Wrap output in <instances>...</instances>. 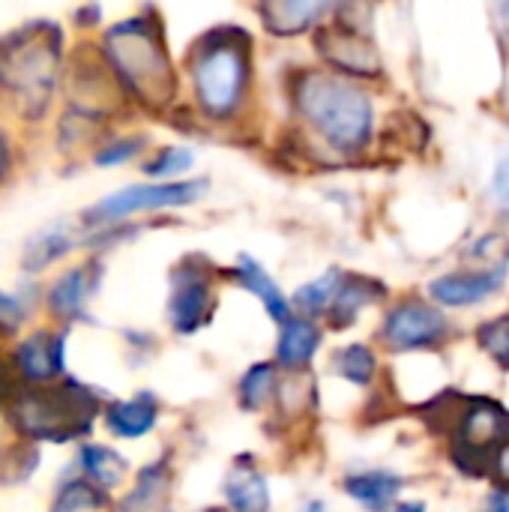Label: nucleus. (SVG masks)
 I'll return each instance as SVG.
<instances>
[{
  "label": "nucleus",
  "instance_id": "nucleus-10",
  "mask_svg": "<svg viewBox=\"0 0 509 512\" xmlns=\"http://www.w3.org/2000/svg\"><path fill=\"white\" fill-rule=\"evenodd\" d=\"M207 309H210V291H207V282L198 279V276H189V279H180L177 282V291H174V300H171V318H174V327L180 333H192L201 327V321L207 318Z\"/></svg>",
  "mask_w": 509,
  "mask_h": 512
},
{
  "label": "nucleus",
  "instance_id": "nucleus-25",
  "mask_svg": "<svg viewBox=\"0 0 509 512\" xmlns=\"http://www.w3.org/2000/svg\"><path fill=\"white\" fill-rule=\"evenodd\" d=\"M486 512H509V489H501L489 498L486 504Z\"/></svg>",
  "mask_w": 509,
  "mask_h": 512
},
{
  "label": "nucleus",
  "instance_id": "nucleus-18",
  "mask_svg": "<svg viewBox=\"0 0 509 512\" xmlns=\"http://www.w3.org/2000/svg\"><path fill=\"white\" fill-rule=\"evenodd\" d=\"M273 390H276V372H273V366L270 363L252 366L243 375V381H240V408H246V411L264 408L270 402Z\"/></svg>",
  "mask_w": 509,
  "mask_h": 512
},
{
  "label": "nucleus",
  "instance_id": "nucleus-7",
  "mask_svg": "<svg viewBox=\"0 0 509 512\" xmlns=\"http://www.w3.org/2000/svg\"><path fill=\"white\" fill-rule=\"evenodd\" d=\"M507 279V267L486 270V273H462V276H444L432 282V297L444 306H474L495 294Z\"/></svg>",
  "mask_w": 509,
  "mask_h": 512
},
{
  "label": "nucleus",
  "instance_id": "nucleus-22",
  "mask_svg": "<svg viewBox=\"0 0 509 512\" xmlns=\"http://www.w3.org/2000/svg\"><path fill=\"white\" fill-rule=\"evenodd\" d=\"M102 504V498H99V492H93L87 483H69L63 492H60V498H57V507L54 512H81V510H93V507H99Z\"/></svg>",
  "mask_w": 509,
  "mask_h": 512
},
{
  "label": "nucleus",
  "instance_id": "nucleus-12",
  "mask_svg": "<svg viewBox=\"0 0 509 512\" xmlns=\"http://www.w3.org/2000/svg\"><path fill=\"white\" fill-rule=\"evenodd\" d=\"M156 426V402L144 393L132 402H114L108 408V429L120 438H141Z\"/></svg>",
  "mask_w": 509,
  "mask_h": 512
},
{
  "label": "nucleus",
  "instance_id": "nucleus-16",
  "mask_svg": "<svg viewBox=\"0 0 509 512\" xmlns=\"http://www.w3.org/2000/svg\"><path fill=\"white\" fill-rule=\"evenodd\" d=\"M324 6L327 0H264V15H270L273 27L279 30H297L306 27V21Z\"/></svg>",
  "mask_w": 509,
  "mask_h": 512
},
{
  "label": "nucleus",
  "instance_id": "nucleus-2",
  "mask_svg": "<svg viewBox=\"0 0 509 512\" xmlns=\"http://www.w3.org/2000/svg\"><path fill=\"white\" fill-rule=\"evenodd\" d=\"M315 90L318 93L306 96L309 111L336 144L354 147L360 138H366L369 108H366V99H360V93L336 87L330 81H318Z\"/></svg>",
  "mask_w": 509,
  "mask_h": 512
},
{
  "label": "nucleus",
  "instance_id": "nucleus-29",
  "mask_svg": "<svg viewBox=\"0 0 509 512\" xmlns=\"http://www.w3.org/2000/svg\"><path fill=\"white\" fill-rule=\"evenodd\" d=\"M207 512H228V510H207Z\"/></svg>",
  "mask_w": 509,
  "mask_h": 512
},
{
  "label": "nucleus",
  "instance_id": "nucleus-28",
  "mask_svg": "<svg viewBox=\"0 0 509 512\" xmlns=\"http://www.w3.org/2000/svg\"><path fill=\"white\" fill-rule=\"evenodd\" d=\"M303 512H327V510H324V504L312 501V504H306V510H303Z\"/></svg>",
  "mask_w": 509,
  "mask_h": 512
},
{
  "label": "nucleus",
  "instance_id": "nucleus-6",
  "mask_svg": "<svg viewBox=\"0 0 509 512\" xmlns=\"http://www.w3.org/2000/svg\"><path fill=\"white\" fill-rule=\"evenodd\" d=\"M198 195V186L192 183H183V186H153V189H126L108 201H102L90 219H120L132 210H141V207H165V204H183V201H192Z\"/></svg>",
  "mask_w": 509,
  "mask_h": 512
},
{
  "label": "nucleus",
  "instance_id": "nucleus-11",
  "mask_svg": "<svg viewBox=\"0 0 509 512\" xmlns=\"http://www.w3.org/2000/svg\"><path fill=\"white\" fill-rule=\"evenodd\" d=\"M225 498L231 512H270L267 480L255 468H234L225 480Z\"/></svg>",
  "mask_w": 509,
  "mask_h": 512
},
{
  "label": "nucleus",
  "instance_id": "nucleus-8",
  "mask_svg": "<svg viewBox=\"0 0 509 512\" xmlns=\"http://www.w3.org/2000/svg\"><path fill=\"white\" fill-rule=\"evenodd\" d=\"M402 477L393 471H360L345 477V492L366 510L384 512L402 492Z\"/></svg>",
  "mask_w": 509,
  "mask_h": 512
},
{
  "label": "nucleus",
  "instance_id": "nucleus-9",
  "mask_svg": "<svg viewBox=\"0 0 509 512\" xmlns=\"http://www.w3.org/2000/svg\"><path fill=\"white\" fill-rule=\"evenodd\" d=\"M321 345V333L312 321L306 318H288L279 336V348H276V360L285 369H303L312 363L315 351Z\"/></svg>",
  "mask_w": 509,
  "mask_h": 512
},
{
  "label": "nucleus",
  "instance_id": "nucleus-1",
  "mask_svg": "<svg viewBox=\"0 0 509 512\" xmlns=\"http://www.w3.org/2000/svg\"><path fill=\"white\" fill-rule=\"evenodd\" d=\"M96 411L99 405L87 390L60 387V390L24 396L18 405V423L36 438L66 441V438L87 432Z\"/></svg>",
  "mask_w": 509,
  "mask_h": 512
},
{
  "label": "nucleus",
  "instance_id": "nucleus-19",
  "mask_svg": "<svg viewBox=\"0 0 509 512\" xmlns=\"http://www.w3.org/2000/svg\"><path fill=\"white\" fill-rule=\"evenodd\" d=\"M336 369H339V375L345 381H351L357 387H366L375 378L378 360L366 345H348L342 354H336Z\"/></svg>",
  "mask_w": 509,
  "mask_h": 512
},
{
  "label": "nucleus",
  "instance_id": "nucleus-20",
  "mask_svg": "<svg viewBox=\"0 0 509 512\" xmlns=\"http://www.w3.org/2000/svg\"><path fill=\"white\" fill-rule=\"evenodd\" d=\"M339 285H342V273H327V276H321L318 282H309L306 288H300L297 297H294V303H297L306 315H318V312H324L327 306H333Z\"/></svg>",
  "mask_w": 509,
  "mask_h": 512
},
{
  "label": "nucleus",
  "instance_id": "nucleus-27",
  "mask_svg": "<svg viewBox=\"0 0 509 512\" xmlns=\"http://www.w3.org/2000/svg\"><path fill=\"white\" fill-rule=\"evenodd\" d=\"M390 512H426V504H420V501H411V504H399V507H393Z\"/></svg>",
  "mask_w": 509,
  "mask_h": 512
},
{
  "label": "nucleus",
  "instance_id": "nucleus-26",
  "mask_svg": "<svg viewBox=\"0 0 509 512\" xmlns=\"http://www.w3.org/2000/svg\"><path fill=\"white\" fill-rule=\"evenodd\" d=\"M495 189H498V198H501V204L509 210V162L501 168V174H498V183H495Z\"/></svg>",
  "mask_w": 509,
  "mask_h": 512
},
{
  "label": "nucleus",
  "instance_id": "nucleus-3",
  "mask_svg": "<svg viewBox=\"0 0 509 512\" xmlns=\"http://www.w3.org/2000/svg\"><path fill=\"white\" fill-rule=\"evenodd\" d=\"M509 432V414L489 399H477L468 402L459 423H456V441H459V462H480L486 459V453L498 450L501 441L507 438Z\"/></svg>",
  "mask_w": 509,
  "mask_h": 512
},
{
  "label": "nucleus",
  "instance_id": "nucleus-24",
  "mask_svg": "<svg viewBox=\"0 0 509 512\" xmlns=\"http://www.w3.org/2000/svg\"><path fill=\"white\" fill-rule=\"evenodd\" d=\"M495 477L509 489V438H504L495 450Z\"/></svg>",
  "mask_w": 509,
  "mask_h": 512
},
{
  "label": "nucleus",
  "instance_id": "nucleus-23",
  "mask_svg": "<svg viewBox=\"0 0 509 512\" xmlns=\"http://www.w3.org/2000/svg\"><path fill=\"white\" fill-rule=\"evenodd\" d=\"M81 303V276L72 273L69 279H63L54 291V306L63 309V312H72L75 306Z\"/></svg>",
  "mask_w": 509,
  "mask_h": 512
},
{
  "label": "nucleus",
  "instance_id": "nucleus-5",
  "mask_svg": "<svg viewBox=\"0 0 509 512\" xmlns=\"http://www.w3.org/2000/svg\"><path fill=\"white\" fill-rule=\"evenodd\" d=\"M198 87H201V99L213 108V111H225L234 105L237 99V87H240V60L231 51H216L204 60L201 72H198Z\"/></svg>",
  "mask_w": 509,
  "mask_h": 512
},
{
  "label": "nucleus",
  "instance_id": "nucleus-14",
  "mask_svg": "<svg viewBox=\"0 0 509 512\" xmlns=\"http://www.w3.org/2000/svg\"><path fill=\"white\" fill-rule=\"evenodd\" d=\"M240 282L252 291V294H258L261 297V303L267 306V312L276 318V321H288V300H285V294L276 288V282L252 261V258H240Z\"/></svg>",
  "mask_w": 509,
  "mask_h": 512
},
{
  "label": "nucleus",
  "instance_id": "nucleus-15",
  "mask_svg": "<svg viewBox=\"0 0 509 512\" xmlns=\"http://www.w3.org/2000/svg\"><path fill=\"white\" fill-rule=\"evenodd\" d=\"M381 294V285H372L366 279H342L339 291H336V300H333V321L336 327H348L357 312L372 303L375 297Z\"/></svg>",
  "mask_w": 509,
  "mask_h": 512
},
{
  "label": "nucleus",
  "instance_id": "nucleus-17",
  "mask_svg": "<svg viewBox=\"0 0 509 512\" xmlns=\"http://www.w3.org/2000/svg\"><path fill=\"white\" fill-rule=\"evenodd\" d=\"M81 462H84L87 477L96 480L105 489L117 486L126 477V462L117 453L105 450V447H84L81 450Z\"/></svg>",
  "mask_w": 509,
  "mask_h": 512
},
{
  "label": "nucleus",
  "instance_id": "nucleus-21",
  "mask_svg": "<svg viewBox=\"0 0 509 512\" xmlns=\"http://www.w3.org/2000/svg\"><path fill=\"white\" fill-rule=\"evenodd\" d=\"M480 345L486 348V354L509 372V315L489 321L486 327H480Z\"/></svg>",
  "mask_w": 509,
  "mask_h": 512
},
{
  "label": "nucleus",
  "instance_id": "nucleus-13",
  "mask_svg": "<svg viewBox=\"0 0 509 512\" xmlns=\"http://www.w3.org/2000/svg\"><path fill=\"white\" fill-rule=\"evenodd\" d=\"M18 366L27 378H51L60 372V342L51 336H33L18 351Z\"/></svg>",
  "mask_w": 509,
  "mask_h": 512
},
{
  "label": "nucleus",
  "instance_id": "nucleus-4",
  "mask_svg": "<svg viewBox=\"0 0 509 512\" xmlns=\"http://www.w3.org/2000/svg\"><path fill=\"white\" fill-rule=\"evenodd\" d=\"M450 324L447 318L423 303H402L387 315L384 324V339L396 351H420V348H435L447 339Z\"/></svg>",
  "mask_w": 509,
  "mask_h": 512
}]
</instances>
